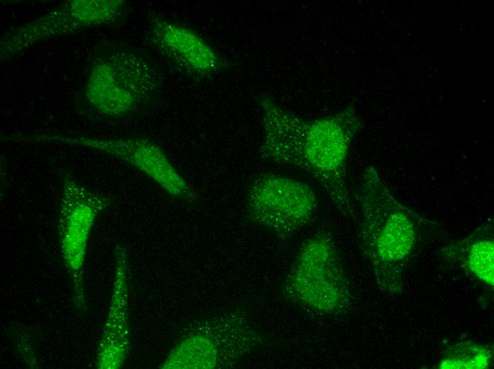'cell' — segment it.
Masks as SVG:
<instances>
[{
  "label": "cell",
  "instance_id": "277c9868",
  "mask_svg": "<svg viewBox=\"0 0 494 369\" xmlns=\"http://www.w3.org/2000/svg\"><path fill=\"white\" fill-rule=\"evenodd\" d=\"M282 293L314 315H338L350 309L353 297L329 231L319 229L304 241L283 280Z\"/></svg>",
  "mask_w": 494,
  "mask_h": 369
},
{
  "label": "cell",
  "instance_id": "6da1fadb",
  "mask_svg": "<svg viewBox=\"0 0 494 369\" xmlns=\"http://www.w3.org/2000/svg\"><path fill=\"white\" fill-rule=\"evenodd\" d=\"M258 101L263 126L261 155L308 172L334 206L351 216L346 164L352 141L362 127L358 114L348 108L305 120L282 109L267 94H261Z\"/></svg>",
  "mask_w": 494,
  "mask_h": 369
},
{
  "label": "cell",
  "instance_id": "4fadbf2b",
  "mask_svg": "<svg viewBox=\"0 0 494 369\" xmlns=\"http://www.w3.org/2000/svg\"><path fill=\"white\" fill-rule=\"evenodd\" d=\"M491 359L490 350L476 343H459L447 353L439 368H485Z\"/></svg>",
  "mask_w": 494,
  "mask_h": 369
},
{
  "label": "cell",
  "instance_id": "9c48e42d",
  "mask_svg": "<svg viewBox=\"0 0 494 369\" xmlns=\"http://www.w3.org/2000/svg\"><path fill=\"white\" fill-rule=\"evenodd\" d=\"M211 339L197 335L206 343L193 337L185 338L174 348L163 364V368H227L263 342L247 315L231 312L213 321Z\"/></svg>",
  "mask_w": 494,
  "mask_h": 369
},
{
  "label": "cell",
  "instance_id": "8992f818",
  "mask_svg": "<svg viewBox=\"0 0 494 369\" xmlns=\"http://www.w3.org/2000/svg\"><path fill=\"white\" fill-rule=\"evenodd\" d=\"M318 206L308 184L275 173H262L251 182L246 210L254 223L285 241L308 225Z\"/></svg>",
  "mask_w": 494,
  "mask_h": 369
},
{
  "label": "cell",
  "instance_id": "3957f363",
  "mask_svg": "<svg viewBox=\"0 0 494 369\" xmlns=\"http://www.w3.org/2000/svg\"><path fill=\"white\" fill-rule=\"evenodd\" d=\"M77 94L78 111L98 120L130 116L150 106L161 89L153 64L132 50L111 43L90 53Z\"/></svg>",
  "mask_w": 494,
  "mask_h": 369
},
{
  "label": "cell",
  "instance_id": "52a82bcc",
  "mask_svg": "<svg viewBox=\"0 0 494 369\" xmlns=\"http://www.w3.org/2000/svg\"><path fill=\"white\" fill-rule=\"evenodd\" d=\"M110 204L109 197L88 189L71 175L63 178L58 221L60 245L79 309L85 305L83 275L91 229Z\"/></svg>",
  "mask_w": 494,
  "mask_h": 369
},
{
  "label": "cell",
  "instance_id": "5b68a950",
  "mask_svg": "<svg viewBox=\"0 0 494 369\" xmlns=\"http://www.w3.org/2000/svg\"><path fill=\"white\" fill-rule=\"evenodd\" d=\"M124 0H69L27 23L6 31L0 40L1 62L48 40L123 20Z\"/></svg>",
  "mask_w": 494,
  "mask_h": 369
},
{
  "label": "cell",
  "instance_id": "30bf717a",
  "mask_svg": "<svg viewBox=\"0 0 494 369\" xmlns=\"http://www.w3.org/2000/svg\"><path fill=\"white\" fill-rule=\"evenodd\" d=\"M147 36L164 57L192 76L209 77L227 65L195 31L159 15L149 18Z\"/></svg>",
  "mask_w": 494,
  "mask_h": 369
},
{
  "label": "cell",
  "instance_id": "7a4b0ae2",
  "mask_svg": "<svg viewBox=\"0 0 494 369\" xmlns=\"http://www.w3.org/2000/svg\"><path fill=\"white\" fill-rule=\"evenodd\" d=\"M357 200L361 248L380 287L392 291L403 268L426 241L433 223L402 204L371 165L361 174Z\"/></svg>",
  "mask_w": 494,
  "mask_h": 369
},
{
  "label": "cell",
  "instance_id": "8fae6325",
  "mask_svg": "<svg viewBox=\"0 0 494 369\" xmlns=\"http://www.w3.org/2000/svg\"><path fill=\"white\" fill-rule=\"evenodd\" d=\"M127 273L126 249L122 246H117L115 250V274L111 304L96 353L97 368L116 369L121 367L128 352L130 338Z\"/></svg>",
  "mask_w": 494,
  "mask_h": 369
},
{
  "label": "cell",
  "instance_id": "7c38bea8",
  "mask_svg": "<svg viewBox=\"0 0 494 369\" xmlns=\"http://www.w3.org/2000/svg\"><path fill=\"white\" fill-rule=\"evenodd\" d=\"M441 257L468 270L482 282L493 287V226L485 223L468 236L441 249Z\"/></svg>",
  "mask_w": 494,
  "mask_h": 369
},
{
  "label": "cell",
  "instance_id": "ba28073f",
  "mask_svg": "<svg viewBox=\"0 0 494 369\" xmlns=\"http://www.w3.org/2000/svg\"><path fill=\"white\" fill-rule=\"evenodd\" d=\"M28 141L69 144L101 151L136 168L173 197L187 202L197 199L194 189L175 168L165 151L150 139L42 134L29 137Z\"/></svg>",
  "mask_w": 494,
  "mask_h": 369
}]
</instances>
